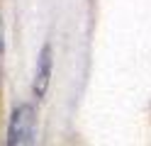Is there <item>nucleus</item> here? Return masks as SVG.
I'll return each mask as SVG.
<instances>
[{
    "instance_id": "nucleus-1",
    "label": "nucleus",
    "mask_w": 151,
    "mask_h": 146,
    "mask_svg": "<svg viewBox=\"0 0 151 146\" xmlns=\"http://www.w3.org/2000/svg\"><path fill=\"white\" fill-rule=\"evenodd\" d=\"M5 146H37V112L32 105L15 107Z\"/></svg>"
},
{
    "instance_id": "nucleus-2",
    "label": "nucleus",
    "mask_w": 151,
    "mask_h": 146,
    "mask_svg": "<svg viewBox=\"0 0 151 146\" xmlns=\"http://www.w3.org/2000/svg\"><path fill=\"white\" fill-rule=\"evenodd\" d=\"M51 46L46 44L39 54V61H37V73H34V95L37 97H44L46 88H49V78H51Z\"/></svg>"
},
{
    "instance_id": "nucleus-3",
    "label": "nucleus",
    "mask_w": 151,
    "mask_h": 146,
    "mask_svg": "<svg viewBox=\"0 0 151 146\" xmlns=\"http://www.w3.org/2000/svg\"><path fill=\"white\" fill-rule=\"evenodd\" d=\"M0 66H3V44H0Z\"/></svg>"
}]
</instances>
